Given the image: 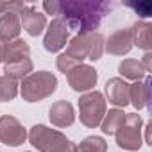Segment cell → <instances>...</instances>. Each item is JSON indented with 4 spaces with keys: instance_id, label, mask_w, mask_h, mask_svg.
<instances>
[{
    "instance_id": "obj_5",
    "label": "cell",
    "mask_w": 152,
    "mask_h": 152,
    "mask_svg": "<svg viewBox=\"0 0 152 152\" xmlns=\"http://www.w3.org/2000/svg\"><path fill=\"white\" fill-rule=\"evenodd\" d=\"M106 115V99L100 91H88L79 99V116L81 124L95 129L100 125Z\"/></svg>"
},
{
    "instance_id": "obj_28",
    "label": "cell",
    "mask_w": 152,
    "mask_h": 152,
    "mask_svg": "<svg viewBox=\"0 0 152 152\" xmlns=\"http://www.w3.org/2000/svg\"><path fill=\"white\" fill-rule=\"evenodd\" d=\"M4 61V43L0 41V63Z\"/></svg>"
},
{
    "instance_id": "obj_14",
    "label": "cell",
    "mask_w": 152,
    "mask_h": 152,
    "mask_svg": "<svg viewBox=\"0 0 152 152\" xmlns=\"http://www.w3.org/2000/svg\"><path fill=\"white\" fill-rule=\"evenodd\" d=\"M20 31H22V25L16 13H6L0 16V41L4 45L18 39Z\"/></svg>"
},
{
    "instance_id": "obj_7",
    "label": "cell",
    "mask_w": 152,
    "mask_h": 152,
    "mask_svg": "<svg viewBox=\"0 0 152 152\" xmlns=\"http://www.w3.org/2000/svg\"><path fill=\"white\" fill-rule=\"evenodd\" d=\"M66 79H68V86L73 90V91H79V93H84V91H91L99 81V73L93 66L90 64H77L73 66L68 73H66Z\"/></svg>"
},
{
    "instance_id": "obj_23",
    "label": "cell",
    "mask_w": 152,
    "mask_h": 152,
    "mask_svg": "<svg viewBox=\"0 0 152 152\" xmlns=\"http://www.w3.org/2000/svg\"><path fill=\"white\" fill-rule=\"evenodd\" d=\"M27 6L29 4H25V2H0V13H2V15H6V13L20 15V11L23 7H27Z\"/></svg>"
},
{
    "instance_id": "obj_10",
    "label": "cell",
    "mask_w": 152,
    "mask_h": 152,
    "mask_svg": "<svg viewBox=\"0 0 152 152\" xmlns=\"http://www.w3.org/2000/svg\"><path fill=\"white\" fill-rule=\"evenodd\" d=\"M20 25L31 36H39L47 27V16L39 13L34 6H27L20 11Z\"/></svg>"
},
{
    "instance_id": "obj_17",
    "label": "cell",
    "mask_w": 152,
    "mask_h": 152,
    "mask_svg": "<svg viewBox=\"0 0 152 152\" xmlns=\"http://www.w3.org/2000/svg\"><path fill=\"white\" fill-rule=\"evenodd\" d=\"M148 84L150 79L147 77L145 81H138L129 86V104H132L136 109H143L148 106Z\"/></svg>"
},
{
    "instance_id": "obj_3",
    "label": "cell",
    "mask_w": 152,
    "mask_h": 152,
    "mask_svg": "<svg viewBox=\"0 0 152 152\" xmlns=\"http://www.w3.org/2000/svg\"><path fill=\"white\" fill-rule=\"evenodd\" d=\"M31 145L39 152H75V145L59 131L36 124L27 134Z\"/></svg>"
},
{
    "instance_id": "obj_19",
    "label": "cell",
    "mask_w": 152,
    "mask_h": 152,
    "mask_svg": "<svg viewBox=\"0 0 152 152\" xmlns=\"http://www.w3.org/2000/svg\"><path fill=\"white\" fill-rule=\"evenodd\" d=\"M118 72H120V75H122L124 79H131V81H136V83L141 81L145 75H147L145 68L136 59H124L118 64Z\"/></svg>"
},
{
    "instance_id": "obj_12",
    "label": "cell",
    "mask_w": 152,
    "mask_h": 152,
    "mask_svg": "<svg viewBox=\"0 0 152 152\" xmlns=\"http://www.w3.org/2000/svg\"><path fill=\"white\" fill-rule=\"evenodd\" d=\"M129 86L124 79L120 77H113L106 83V95L107 100L118 107H125L129 104Z\"/></svg>"
},
{
    "instance_id": "obj_9",
    "label": "cell",
    "mask_w": 152,
    "mask_h": 152,
    "mask_svg": "<svg viewBox=\"0 0 152 152\" xmlns=\"http://www.w3.org/2000/svg\"><path fill=\"white\" fill-rule=\"evenodd\" d=\"M68 36H70V29L66 25V22L61 18V16H56L48 29H47V34H45V39H43V47L47 52H59L66 41H68Z\"/></svg>"
},
{
    "instance_id": "obj_20",
    "label": "cell",
    "mask_w": 152,
    "mask_h": 152,
    "mask_svg": "<svg viewBox=\"0 0 152 152\" xmlns=\"http://www.w3.org/2000/svg\"><path fill=\"white\" fill-rule=\"evenodd\" d=\"M124 118H125V113H124L122 109H111L109 113L104 115V118H102V122H100L102 132H104V134H115V132L118 131V127L122 125Z\"/></svg>"
},
{
    "instance_id": "obj_16",
    "label": "cell",
    "mask_w": 152,
    "mask_h": 152,
    "mask_svg": "<svg viewBox=\"0 0 152 152\" xmlns=\"http://www.w3.org/2000/svg\"><path fill=\"white\" fill-rule=\"evenodd\" d=\"M31 56V47L27 41L23 39H15L4 45V61L6 64L20 61V59H27Z\"/></svg>"
},
{
    "instance_id": "obj_15",
    "label": "cell",
    "mask_w": 152,
    "mask_h": 152,
    "mask_svg": "<svg viewBox=\"0 0 152 152\" xmlns=\"http://www.w3.org/2000/svg\"><path fill=\"white\" fill-rule=\"evenodd\" d=\"M131 38H132V45H136L138 48L150 52L152 48V25L145 20L136 22L131 27Z\"/></svg>"
},
{
    "instance_id": "obj_25",
    "label": "cell",
    "mask_w": 152,
    "mask_h": 152,
    "mask_svg": "<svg viewBox=\"0 0 152 152\" xmlns=\"http://www.w3.org/2000/svg\"><path fill=\"white\" fill-rule=\"evenodd\" d=\"M43 9L48 15H59V2H43Z\"/></svg>"
},
{
    "instance_id": "obj_21",
    "label": "cell",
    "mask_w": 152,
    "mask_h": 152,
    "mask_svg": "<svg viewBox=\"0 0 152 152\" xmlns=\"http://www.w3.org/2000/svg\"><path fill=\"white\" fill-rule=\"evenodd\" d=\"M75 152H107V143L100 136H88L75 145Z\"/></svg>"
},
{
    "instance_id": "obj_24",
    "label": "cell",
    "mask_w": 152,
    "mask_h": 152,
    "mask_svg": "<svg viewBox=\"0 0 152 152\" xmlns=\"http://www.w3.org/2000/svg\"><path fill=\"white\" fill-rule=\"evenodd\" d=\"M129 7H132V9H136V13L141 16V18H148L150 16V13H152V6H150V2H141V4H127Z\"/></svg>"
},
{
    "instance_id": "obj_8",
    "label": "cell",
    "mask_w": 152,
    "mask_h": 152,
    "mask_svg": "<svg viewBox=\"0 0 152 152\" xmlns=\"http://www.w3.org/2000/svg\"><path fill=\"white\" fill-rule=\"evenodd\" d=\"M27 140V131L15 116H2L0 118V141L7 147H20Z\"/></svg>"
},
{
    "instance_id": "obj_22",
    "label": "cell",
    "mask_w": 152,
    "mask_h": 152,
    "mask_svg": "<svg viewBox=\"0 0 152 152\" xmlns=\"http://www.w3.org/2000/svg\"><path fill=\"white\" fill-rule=\"evenodd\" d=\"M18 95V83L2 75L0 77V100L2 102H11Z\"/></svg>"
},
{
    "instance_id": "obj_11",
    "label": "cell",
    "mask_w": 152,
    "mask_h": 152,
    "mask_svg": "<svg viewBox=\"0 0 152 152\" xmlns=\"http://www.w3.org/2000/svg\"><path fill=\"white\" fill-rule=\"evenodd\" d=\"M132 38H131V29H118L115 31L107 41H106V52L113 56H125L132 50Z\"/></svg>"
},
{
    "instance_id": "obj_27",
    "label": "cell",
    "mask_w": 152,
    "mask_h": 152,
    "mask_svg": "<svg viewBox=\"0 0 152 152\" xmlns=\"http://www.w3.org/2000/svg\"><path fill=\"white\" fill-rule=\"evenodd\" d=\"M150 129H152V122H148V124L145 125V141H147L148 145H152V140H150Z\"/></svg>"
},
{
    "instance_id": "obj_18",
    "label": "cell",
    "mask_w": 152,
    "mask_h": 152,
    "mask_svg": "<svg viewBox=\"0 0 152 152\" xmlns=\"http://www.w3.org/2000/svg\"><path fill=\"white\" fill-rule=\"evenodd\" d=\"M31 73H32V61L29 57L9 63V64L4 66V75L9 77V79H13V81H23Z\"/></svg>"
},
{
    "instance_id": "obj_26",
    "label": "cell",
    "mask_w": 152,
    "mask_h": 152,
    "mask_svg": "<svg viewBox=\"0 0 152 152\" xmlns=\"http://www.w3.org/2000/svg\"><path fill=\"white\" fill-rule=\"evenodd\" d=\"M140 63H141V66L145 68V72L148 73V72L152 70V54H150V52H145L143 61H140Z\"/></svg>"
},
{
    "instance_id": "obj_13",
    "label": "cell",
    "mask_w": 152,
    "mask_h": 152,
    "mask_svg": "<svg viewBox=\"0 0 152 152\" xmlns=\"http://www.w3.org/2000/svg\"><path fill=\"white\" fill-rule=\"evenodd\" d=\"M48 118L56 127H70L75 120L73 106L66 100H57L48 109Z\"/></svg>"
},
{
    "instance_id": "obj_4",
    "label": "cell",
    "mask_w": 152,
    "mask_h": 152,
    "mask_svg": "<svg viewBox=\"0 0 152 152\" xmlns=\"http://www.w3.org/2000/svg\"><path fill=\"white\" fill-rule=\"evenodd\" d=\"M56 90H57V79L52 72L47 70L32 72L20 84V93L25 102H39L50 97Z\"/></svg>"
},
{
    "instance_id": "obj_1",
    "label": "cell",
    "mask_w": 152,
    "mask_h": 152,
    "mask_svg": "<svg viewBox=\"0 0 152 152\" xmlns=\"http://www.w3.org/2000/svg\"><path fill=\"white\" fill-rule=\"evenodd\" d=\"M115 7L107 0H70L59 2V16L66 22L70 31H75L77 36L95 32L100 27L102 18Z\"/></svg>"
},
{
    "instance_id": "obj_6",
    "label": "cell",
    "mask_w": 152,
    "mask_h": 152,
    "mask_svg": "<svg viewBox=\"0 0 152 152\" xmlns=\"http://www.w3.org/2000/svg\"><path fill=\"white\" fill-rule=\"evenodd\" d=\"M141 131L143 120L138 113H125V118L118 131L115 132L116 145L124 150H140L141 148Z\"/></svg>"
},
{
    "instance_id": "obj_2",
    "label": "cell",
    "mask_w": 152,
    "mask_h": 152,
    "mask_svg": "<svg viewBox=\"0 0 152 152\" xmlns=\"http://www.w3.org/2000/svg\"><path fill=\"white\" fill-rule=\"evenodd\" d=\"M104 54V36L100 32H90L83 36H75L70 43L66 52L59 54L57 57V70L64 75L73 68L81 64L84 59L99 61Z\"/></svg>"
}]
</instances>
